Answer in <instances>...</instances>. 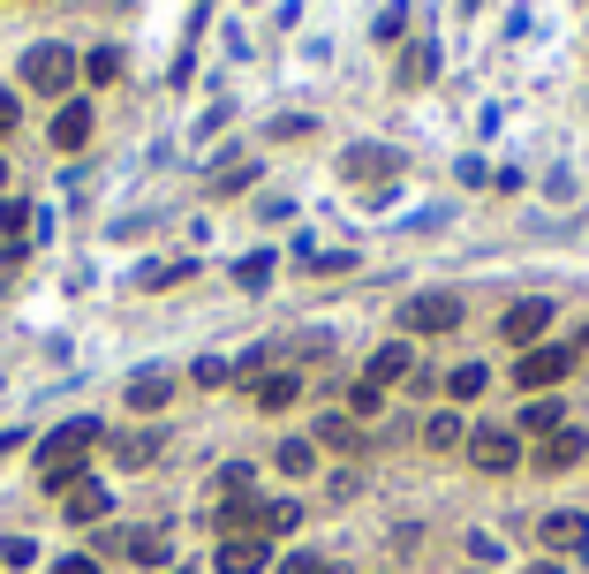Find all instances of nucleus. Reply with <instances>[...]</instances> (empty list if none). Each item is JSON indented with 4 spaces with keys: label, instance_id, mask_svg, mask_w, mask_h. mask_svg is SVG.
<instances>
[{
    "label": "nucleus",
    "instance_id": "25",
    "mask_svg": "<svg viewBox=\"0 0 589 574\" xmlns=\"http://www.w3.org/2000/svg\"><path fill=\"white\" fill-rule=\"evenodd\" d=\"M235 280H242V287H265V280H273V258H265V250H258V258H242V273H235Z\"/></svg>",
    "mask_w": 589,
    "mask_h": 574
},
{
    "label": "nucleus",
    "instance_id": "8",
    "mask_svg": "<svg viewBox=\"0 0 589 574\" xmlns=\"http://www.w3.org/2000/svg\"><path fill=\"white\" fill-rule=\"evenodd\" d=\"M468 453H476V469H484V476H506V469L522 461V438H514V430H484Z\"/></svg>",
    "mask_w": 589,
    "mask_h": 574
},
{
    "label": "nucleus",
    "instance_id": "14",
    "mask_svg": "<svg viewBox=\"0 0 589 574\" xmlns=\"http://www.w3.org/2000/svg\"><path fill=\"white\" fill-rule=\"evenodd\" d=\"M537 545H552V552H567V545H589V522H582V514H552V522L537 529Z\"/></svg>",
    "mask_w": 589,
    "mask_h": 574
},
{
    "label": "nucleus",
    "instance_id": "13",
    "mask_svg": "<svg viewBox=\"0 0 589 574\" xmlns=\"http://www.w3.org/2000/svg\"><path fill=\"white\" fill-rule=\"evenodd\" d=\"M575 461H582V430H552L537 446V469H575Z\"/></svg>",
    "mask_w": 589,
    "mask_h": 574
},
{
    "label": "nucleus",
    "instance_id": "17",
    "mask_svg": "<svg viewBox=\"0 0 589 574\" xmlns=\"http://www.w3.org/2000/svg\"><path fill=\"white\" fill-rule=\"evenodd\" d=\"M166 394H174V378H159V371H151V378H129V409H137V416L166 409Z\"/></svg>",
    "mask_w": 589,
    "mask_h": 574
},
{
    "label": "nucleus",
    "instance_id": "16",
    "mask_svg": "<svg viewBox=\"0 0 589 574\" xmlns=\"http://www.w3.org/2000/svg\"><path fill=\"white\" fill-rule=\"evenodd\" d=\"M151 453H159V430H129V438H114V469H145Z\"/></svg>",
    "mask_w": 589,
    "mask_h": 574
},
{
    "label": "nucleus",
    "instance_id": "35",
    "mask_svg": "<svg viewBox=\"0 0 589 574\" xmlns=\"http://www.w3.org/2000/svg\"><path fill=\"white\" fill-rule=\"evenodd\" d=\"M0 189H8V159H0Z\"/></svg>",
    "mask_w": 589,
    "mask_h": 574
},
{
    "label": "nucleus",
    "instance_id": "1",
    "mask_svg": "<svg viewBox=\"0 0 589 574\" xmlns=\"http://www.w3.org/2000/svg\"><path fill=\"white\" fill-rule=\"evenodd\" d=\"M91 453H99V424H61L38 446V484L46 491H76L84 469H91Z\"/></svg>",
    "mask_w": 589,
    "mask_h": 574
},
{
    "label": "nucleus",
    "instance_id": "4",
    "mask_svg": "<svg viewBox=\"0 0 589 574\" xmlns=\"http://www.w3.org/2000/svg\"><path fill=\"white\" fill-rule=\"evenodd\" d=\"M401 325H409V333H453V325H461V302H453V295H409V302H401Z\"/></svg>",
    "mask_w": 589,
    "mask_h": 574
},
{
    "label": "nucleus",
    "instance_id": "18",
    "mask_svg": "<svg viewBox=\"0 0 589 574\" xmlns=\"http://www.w3.org/2000/svg\"><path fill=\"white\" fill-rule=\"evenodd\" d=\"M294 394H302V371H273V378L258 386V409H288Z\"/></svg>",
    "mask_w": 589,
    "mask_h": 574
},
{
    "label": "nucleus",
    "instance_id": "34",
    "mask_svg": "<svg viewBox=\"0 0 589 574\" xmlns=\"http://www.w3.org/2000/svg\"><path fill=\"white\" fill-rule=\"evenodd\" d=\"M529 574H560V567H552V560H537V567H529Z\"/></svg>",
    "mask_w": 589,
    "mask_h": 574
},
{
    "label": "nucleus",
    "instance_id": "30",
    "mask_svg": "<svg viewBox=\"0 0 589 574\" xmlns=\"http://www.w3.org/2000/svg\"><path fill=\"white\" fill-rule=\"evenodd\" d=\"M265 529H294V499H273V507H265Z\"/></svg>",
    "mask_w": 589,
    "mask_h": 574
},
{
    "label": "nucleus",
    "instance_id": "33",
    "mask_svg": "<svg viewBox=\"0 0 589 574\" xmlns=\"http://www.w3.org/2000/svg\"><path fill=\"white\" fill-rule=\"evenodd\" d=\"M15 114H23V107H15V91H0V129H15Z\"/></svg>",
    "mask_w": 589,
    "mask_h": 574
},
{
    "label": "nucleus",
    "instance_id": "27",
    "mask_svg": "<svg viewBox=\"0 0 589 574\" xmlns=\"http://www.w3.org/2000/svg\"><path fill=\"white\" fill-rule=\"evenodd\" d=\"M0 560H8V567H30V560H38V545H30V537H8V545H0Z\"/></svg>",
    "mask_w": 589,
    "mask_h": 574
},
{
    "label": "nucleus",
    "instance_id": "7",
    "mask_svg": "<svg viewBox=\"0 0 589 574\" xmlns=\"http://www.w3.org/2000/svg\"><path fill=\"white\" fill-rule=\"evenodd\" d=\"M544 325H552V302H544V295L506 310V340H514V348H537V340H544Z\"/></svg>",
    "mask_w": 589,
    "mask_h": 574
},
{
    "label": "nucleus",
    "instance_id": "31",
    "mask_svg": "<svg viewBox=\"0 0 589 574\" xmlns=\"http://www.w3.org/2000/svg\"><path fill=\"white\" fill-rule=\"evenodd\" d=\"M424 438H431V446H453V438H461V424H453V416H431V430H424Z\"/></svg>",
    "mask_w": 589,
    "mask_h": 574
},
{
    "label": "nucleus",
    "instance_id": "21",
    "mask_svg": "<svg viewBox=\"0 0 589 574\" xmlns=\"http://www.w3.org/2000/svg\"><path fill=\"white\" fill-rule=\"evenodd\" d=\"M84 76H91V84H114V76H122V53H114V46L84 53Z\"/></svg>",
    "mask_w": 589,
    "mask_h": 574
},
{
    "label": "nucleus",
    "instance_id": "2",
    "mask_svg": "<svg viewBox=\"0 0 589 574\" xmlns=\"http://www.w3.org/2000/svg\"><path fill=\"white\" fill-rule=\"evenodd\" d=\"M76 76H84V61H76L68 46H30V53H23V84L46 91V99H61Z\"/></svg>",
    "mask_w": 589,
    "mask_h": 574
},
{
    "label": "nucleus",
    "instance_id": "15",
    "mask_svg": "<svg viewBox=\"0 0 589 574\" xmlns=\"http://www.w3.org/2000/svg\"><path fill=\"white\" fill-rule=\"evenodd\" d=\"M0 235H8V258H23V242H30V204L23 197L0 204Z\"/></svg>",
    "mask_w": 589,
    "mask_h": 574
},
{
    "label": "nucleus",
    "instance_id": "32",
    "mask_svg": "<svg viewBox=\"0 0 589 574\" xmlns=\"http://www.w3.org/2000/svg\"><path fill=\"white\" fill-rule=\"evenodd\" d=\"M53 574H99V560H84V552H76V560H61Z\"/></svg>",
    "mask_w": 589,
    "mask_h": 574
},
{
    "label": "nucleus",
    "instance_id": "5",
    "mask_svg": "<svg viewBox=\"0 0 589 574\" xmlns=\"http://www.w3.org/2000/svg\"><path fill=\"white\" fill-rule=\"evenodd\" d=\"M340 174H348V182H393V174H401V151H393V144H355V151L340 159Z\"/></svg>",
    "mask_w": 589,
    "mask_h": 574
},
{
    "label": "nucleus",
    "instance_id": "6",
    "mask_svg": "<svg viewBox=\"0 0 589 574\" xmlns=\"http://www.w3.org/2000/svg\"><path fill=\"white\" fill-rule=\"evenodd\" d=\"M265 537H220V552H212V567L220 574H265Z\"/></svg>",
    "mask_w": 589,
    "mask_h": 574
},
{
    "label": "nucleus",
    "instance_id": "20",
    "mask_svg": "<svg viewBox=\"0 0 589 574\" xmlns=\"http://www.w3.org/2000/svg\"><path fill=\"white\" fill-rule=\"evenodd\" d=\"M484 378H491L484 363H461V371L446 378V394H453V401H476V394H484Z\"/></svg>",
    "mask_w": 589,
    "mask_h": 574
},
{
    "label": "nucleus",
    "instance_id": "23",
    "mask_svg": "<svg viewBox=\"0 0 589 574\" xmlns=\"http://www.w3.org/2000/svg\"><path fill=\"white\" fill-rule=\"evenodd\" d=\"M280 469H288V476H310V469H317V453H310L302 438H288V446H280Z\"/></svg>",
    "mask_w": 589,
    "mask_h": 574
},
{
    "label": "nucleus",
    "instance_id": "9",
    "mask_svg": "<svg viewBox=\"0 0 589 574\" xmlns=\"http://www.w3.org/2000/svg\"><path fill=\"white\" fill-rule=\"evenodd\" d=\"M53 144H61V151H84V144H91V107H84V99H68V107L53 114Z\"/></svg>",
    "mask_w": 589,
    "mask_h": 574
},
{
    "label": "nucleus",
    "instance_id": "3",
    "mask_svg": "<svg viewBox=\"0 0 589 574\" xmlns=\"http://www.w3.org/2000/svg\"><path fill=\"white\" fill-rule=\"evenodd\" d=\"M575 371V348H522V363H514V378L529 386V401L544 394V386H560Z\"/></svg>",
    "mask_w": 589,
    "mask_h": 574
},
{
    "label": "nucleus",
    "instance_id": "26",
    "mask_svg": "<svg viewBox=\"0 0 589 574\" xmlns=\"http://www.w3.org/2000/svg\"><path fill=\"white\" fill-rule=\"evenodd\" d=\"M348 401H355V416H378V401H386V394L363 378V386H348Z\"/></svg>",
    "mask_w": 589,
    "mask_h": 574
},
{
    "label": "nucleus",
    "instance_id": "24",
    "mask_svg": "<svg viewBox=\"0 0 589 574\" xmlns=\"http://www.w3.org/2000/svg\"><path fill=\"white\" fill-rule=\"evenodd\" d=\"M514 430H560V409H552V401H529V409H522V424Z\"/></svg>",
    "mask_w": 589,
    "mask_h": 574
},
{
    "label": "nucleus",
    "instance_id": "11",
    "mask_svg": "<svg viewBox=\"0 0 589 574\" xmlns=\"http://www.w3.org/2000/svg\"><path fill=\"white\" fill-rule=\"evenodd\" d=\"M431 76H439V46H431V38H416V46L401 53V84L416 91V84H431Z\"/></svg>",
    "mask_w": 589,
    "mask_h": 574
},
{
    "label": "nucleus",
    "instance_id": "10",
    "mask_svg": "<svg viewBox=\"0 0 589 574\" xmlns=\"http://www.w3.org/2000/svg\"><path fill=\"white\" fill-rule=\"evenodd\" d=\"M106 552H129V560L159 567V560H166V529H129V537H106Z\"/></svg>",
    "mask_w": 589,
    "mask_h": 574
},
{
    "label": "nucleus",
    "instance_id": "22",
    "mask_svg": "<svg viewBox=\"0 0 589 574\" xmlns=\"http://www.w3.org/2000/svg\"><path fill=\"white\" fill-rule=\"evenodd\" d=\"M317 438H325V446H333V453H348V446H355V438H363V430L348 424V416H325V424H317Z\"/></svg>",
    "mask_w": 589,
    "mask_h": 574
},
{
    "label": "nucleus",
    "instance_id": "29",
    "mask_svg": "<svg viewBox=\"0 0 589 574\" xmlns=\"http://www.w3.org/2000/svg\"><path fill=\"white\" fill-rule=\"evenodd\" d=\"M227 378H235V371H227L220 355H204V363H197V386H227Z\"/></svg>",
    "mask_w": 589,
    "mask_h": 574
},
{
    "label": "nucleus",
    "instance_id": "12",
    "mask_svg": "<svg viewBox=\"0 0 589 574\" xmlns=\"http://www.w3.org/2000/svg\"><path fill=\"white\" fill-rule=\"evenodd\" d=\"M409 363H416V355H409V340H393V348H378V355H371V386L386 394L393 378H409Z\"/></svg>",
    "mask_w": 589,
    "mask_h": 574
},
{
    "label": "nucleus",
    "instance_id": "19",
    "mask_svg": "<svg viewBox=\"0 0 589 574\" xmlns=\"http://www.w3.org/2000/svg\"><path fill=\"white\" fill-rule=\"evenodd\" d=\"M99 514H106V491L99 484H76L68 491V522H99Z\"/></svg>",
    "mask_w": 589,
    "mask_h": 574
},
{
    "label": "nucleus",
    "instance_id": "28",
    "mask_svg": "<svg viewBox=\"0 0 589 574\" xmlns=\"http://www.w3.org/2000/svg\"><path fill=\"white\" fill-rule=\"evenodd\" d=\"M280 574H340V567H333V560H317V552H294Z\"/></svg>",
    "mask_w": 589,
    "mask_h": 574
}]
</instances>
